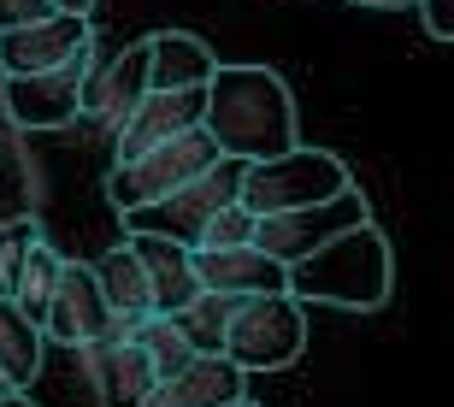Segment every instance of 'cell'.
<instances>
[{
    "label": "cell",
    "mask_w": 454,
    "mask_h": 407,
    "mask_svg": "<svg viewBox=\"0 0 454 407\" xmlns=\"http://www.w3.org/2000/svg\"><path fill=\"white\" fill-rule=\"evenodd\" d=\"M231 313H236L231 295H207V289H201V295H195L189 307H177V313H171V325H177V337H184L195 355H219Z\"/></svg>",
    "instance_id": "22"
},
{
    "label": "cell",
    "mask_w": 454,
    "mask_h": 407,
    "mask_svg": "<svg viewBox=\"0 0 454 407\" xmlns=\"http://www.w3.org/2000/svg\"><path fill=\"white\" fill-rule=\"evenodd\" d=\"M360 224H372L366 195H360V189H342L337 201H325V207H295V213L254 219V248L266 260H278V266H295V260H307L313 248H325L331 237L360 231Z\"/></svg>",
    "instance_id": "7"
},
{
    "label": "cell",
    "mask_w": 454,
    "mask_h": 407,
    "mask_svg": "<svg viewBox=\"0 0 454 407\" xmlns=\"http://www.w3.org/2000/svg\"><path fill=\"white\" fill-rule=\"evenodd\" d=\"M0 372L12 378L18 390H30V378L42 372V331L0 295Z\"/></svg>",
    "instance_id": "19"
},
{
    "label": "cell",
    "mask_w": 454,
    "mask_h": 407,
    "mask_svg": "<svg viewBox=\"0 0 454 407\" xmlns=\"http://www.w3.org/2000/svg\"><path fill=\"white\" fill-rule=\"evenodd\" d=\"M42 18H53L48 0H0V35L24 30V24H42Z\"/></svg>",
    "instance_id": "25"
},
{
    "label": "cell",
    "mask_w": 454,
    "mask_h": 407,
    "mask_svg": "<svg viewBox=\"0 0 454 407\" xmlns=\"http://www.w3.org/2000/svg\"><path fill=\"white\" fill-rule=\"evenodd\" d=\"M307 348V313L289 295H254V301H236L231 325H224L219 355L231 360L236 372H284L295 366Z\"/></svg>",
    "instance_id": "4"
},
{
    "label": "cell",
    "mask_w": 454,
    "mask_h": 407,
    "mask_svg": "<svg viewBox=\"0 0 454 407\" xmlns=\"http://www.w3.org/2000/svg\"><path fill=\"white\" fill-rule=\"evenodd\" d=\"M207 166H219V148H213L201 130L171 136V142L136 153V160H118V166L106 171V201L118 207V219H124V213H142V207L166 201L171 189H184L189 177H201Z\"/></svg>",
    "instance_id": "5"
},
{
    "label": "cell",
    "mask_w": 454,
    "mask_h": 407,
    "mask_svg": "<svg viewBox=\"0 0 454 407\" xmlns=\"http://www.w3.org/2000/svg\"><path fill=\"white\" fill-rule=\"evenodd\" d=\"M236 184H242V166H236V160H219V166H207L201 177H189L184 189H171L166 201L142 207V213H124V237H166V242L195 248L207 219H213L219 207H236Z\"/></svg>",
    "instance_id": "6"
},
{
    "label": "cell",
    "mask_w": 454,
    "mask_h": 407,
    "mask_svg": "<svg viewBox=\"0 0 454 407\" xmlns=\"http://www.w3.org/2000/svg\"><path fill=\"white\" fill-rule=\"evenodd\" d=\"M342 189H354L348 166H342L331 148H307L295 142L278 160H260V166H242V184H236V207L248 219H271V213H295V207H325L337 201Z\"/></svg>",
    "instance_id": "3"
},
{
    "label": "cell",
    "mask_w": 454,
    "mask_h": 407,
    "mask_svg": "<svg viewBox=\"0 0 454 407\" xmlns=\"http://www.w3.org/2000/svg\"><path fill=\"white\" fill-rule=\"evenodd\" d=\"M142 95H148V42H130L113 59H89L83 89H77V119L89 130L118 136V124L136 113Z\"/></svg>",
    "instance_id": "8"
},
{
    "label": "cell",
    "mask_w": 454,
    "mask_h": 407,
    "mask_svg": "<svg viewBox=\"0 0 454 407\" xmlns=\"http://www.w3.org/2000/svg\"><path fill=\"white\" fill-rule=\"evenodd\" d=\"M354 6H384L389 12V6H413V0H354Z\"/></svg>",
    "instance_id": "29"
},
{
    "label": "cell",
    "mask_w": 454,
    "mask_h": 407,
    "mask_svg": "<svg viewBox=\"0 0 454 407\" xmlns=\"http://www.w3.org/2000/svg\"><path fill=\"white\" fill-rule=\"evenodd\" d=\"M77 360H83V378H89V390H95L101 407H142V395L153 390V372H148V360H142V348H136L130 325H113L106 337L83 342Z\"/></svg>",
    "instance_id": "12"
},
{
    "label": "cell",
    "mask_w": 454,
    "mask_h": 407,
    "mask_svg": "<svg viewBox=\"0 0 454 407\" xmlns=\"http://www.w3.org/2000/svg\"><path fill=\"white\" fill-rule=\"evenodd\" d=\"M231 407H260V402H248V395H242V402H231Z\"/></svg>",
    "instance_id": "31"
},
{
    "label": "cell",
    "mask_w": 454,
    "mask_h": 407,
    "mask_svg": "<svg viewBox=\"0 0 454 407\" xmlns=\"http://www.w3.org/2000/svg\"><path fill=\"white\" fill-rule=\"evenodd\" d=\"M53 12H66V18H89L95 12V0H48Z\"/></svg>",
    "instance_id": "27"
},
{
    "label": "cell",
    "mask_w": 454,
    "mask_h": 407,
    "mask_svg": "<svg viewBox=\"0 0 454 407\" xmlns=\"http://www.w3.org/2000/svg\"><path fill=\"white\" fill-rule=\"evenodd\" d=\"M95 284H101L106 313H113L118 325H136V319H148V313H153V307H148V284H142V266H136L130 242H118V248H106V254L95 260Z\"/></svg>",
    "instance_id": "18"
},
{
    "label": "cell",
    "mask_w": 454,
    "mask_h": 407,
    "mask_svg": "<svg viewBox=\"0 0 454 407\" xmlns=\"http://www.w3.org/2000/svg\"><path fill=\"white\" fill-rule=\"evenodd\" d=\"M0 407H35V402H30L24 390H12V395H0Z\"/></svg>",
    "instance_id": "28"
},
{
    "label": "cell",
    "mask_w": 454,
    "mask_h": 407,
    "mask_svg": "<svg viewBox=\"0 0 454 407\" xmlns=\"http://www.w3.org/2000/svg\"><path fill=\"white\" fill-rule=\"evenodd\" d=\"M201 136L236 166L278 160L301 142L295 95L271 66H219L201 89Z\"/></svg>",
    "instance_id": "1"
},
{
    "label": "cell",
    "mask_w": 454,
    "mask_h": 407,
    "mask_svg": "<svg viewBox=\"0 0 454 407\" xmlns=\"http://www.w3.org/2000/svg\"><path fill=\"white\" fill-rule=\"evenodd\" d=\"M130 337H136V348H142V360H148L153 384L177 378V372L189 366V360H195V348H189V342L177 337V325H171V319H160V313L136 319V325H130Z\"/></svg>",
    "instance_id": "21"
},
{
    "label": "cell",
    "mask_w": 454,
    "mask_h": 407,
    "mask_svg": "<svg viewBox=\"0 0 454 407\" xmlns=\"http://www.w3.org/2000/svg\"><path fill=\"white\" fill-rule=\"evenodd\" d=\"M425 18V35H437V42H454V0H413Z\"/></svg>",
    "instance_id": "26"
},
{
    "label": "cell",
    "mask_w": 454,
    "mask_h": 407,
    "mask_svg": "<svg viewBox=\"0 0 454 407\" xmlns=\"http://www.w3.org/2000/svg\"><path fill=\"white\" fill-rule=\"evenodd\" d=\"M389 284H395V266H389V242L378 224L342 231L307 260L284 266V295L295 307L319 301V307H342V313H372V307L389 301Z\"/></svg>",
    "instance_id": "2"
},
{
    "label": "cell",
    "mask_w": 454,
    "mask_h": 407,
    "mask_svg": "<svg viewBox=\"0 0 454 407\" xmlns=\"http://www.w3.org/2000/svg\"><path fill=\"white\" fill-rule=\"evenodd\" d=\"M189 130H201V89H148L113 136V166L160 148L171 136H189Z\"/></svg>",
    "instance_id": "13"
},
{
    "label": "cell",
    "mask_w": 454,
    "mask_h": 407,
    "mask_svg": "<svg viewBox=\"0 0 454 407\" xmlns=\"http://www.w3.org/2000/svg\"><path fill=\"white\" fill-rule=\"evenodd\" d=\"M59 260H66V254H59L48 237H42L30 254H24V266H18V278H12V295H6V301H12L18 313L35 325V331H42V313H48V295H53V278H59Z\"/></svg>",
    "instance_id": "20"
},
{
    "label": "cell",
    "mask_w": 454,
    "mask_h": 407,
    "mask_svg": "<svg viewBox=\"0 0 454 407\" xmlns=\"http://www.w3.org/2000/svg\"><path fill=\"white\" fill-rule=\"evenodd\" d=\"M142 42H148V89H207L219 71L213 48L189 30H153Z\"/></svg>",
    "instance_id": "16"
},
{
    "label": "cell",
    "mask_w": 454,
    "mask_h": 407,
    "mask_svg": "<svg viewBox=\"0 0 454 407\" xmlns=\"http://www.w3.org/2000/svg\"><path fill=\"white\" fill-rule=\"evenodd\" d=\"M89 59H95V53H89ZM89 59L35 71V77H0L6 119L24 124V130H66V124H77V89H83Z\"/></svg>",
    "instance_id": "10"
},
{
    "label": "cell",
    "mask_w": 454,
    "mask_h": 407,
    "mask_svg": "<svg viewBox=\"0 0 454 407\" xmlns=\"http://www.w3.org/2000/svg\"><path fill=\"white\" fill-rule=\"evenodd\" d=\"M89 53H95V24L53 12L42 24H24V30L0 35V77H35V71L71 66V59H89Z\"/></svg>",
    "instance_id": "11"
},
{
    "label": "cell",
    "mask_w": 454,
    "mask_h": 407,
    "mask_svg": "<svg viewBox=\"0 0 454 407\" xmlns=\"http://www.w3.org/2000/svg\"><path fill=\"white\" fill-rule=\"evenodd\" d=\"M248 242H254V219L242 207H219L207 219V231L195 237V248H248Z\"/></svg>",
    "instance_id": "24"
},
{
    "label": "cell",
    "mask_w": 454,
    "mask_h": 407,
    "mask_svg": "<svg viewBox=\"0 0 454 407\" xmlns=\"http://www.w3.org/2000/svg\"><path fill=\"white\" fill-rule=\"evenodd\" d=\"M18 390V384H12V378H6V372H0V395H12Z\"/></svg>",
    "instance_id": "30"
},
{
    "label": "cell",
    "mask_w": 454,
    "mask_h": 407,
    "mask_svg": "<svg viewBox=\"0 0 454 407\" xmlns=\"http://www.w3.org/2000/svg\"><path fill=\"white\" fill-rule=\"evenodd\" d=\"M113 313H106V295L95 284V266L89 260H59V278H53V295H48V313H42V337L66 342L71 355L83 342L106 337L113 331Z\"/></svg>",
    "instance_id": "9"
},
{
    "label": "cell",
    "mask_w": 454,
    "mask_h": 407,
    "mask_svg": "<svg viewBox=\"0 0 454 407\" xmlns=\"http://www.w3.org/2000/svg\"><path fill=\"white\" fill-rule=\"evenodd\" d=\"M195 284L207 295H231V301H254V295H284V266L266 260L260 248H189Z\"/></svg>",
    "instance_id": "14"
},
{
    "label": "cell",
    "mask_w": 454,
    "mask_h": 407,
    "mask_svg": "<svg viewBox=\"0 0 454 407\" xmlns=\"http://www.w3.org/2000/svg\"><path fill=\"white\" fill-rule=\"evenodd\" d=\"M166 390V407H231L248 395V378L236 372L224 355H195L177 378L160 384Z\"/></svg>",
    "instance_id": "17"
},
{
    "label": "cell",
    "mask_w": 454,
    "mask_h": 407,
    "mask_svg": "<svg viewBox=\"0 0 454 407\" xmlns=\"http://www.w3.org/2000/svg\"><path fill=\"white\" fill-rule=\"evenodd\" d=\"M35 242H42V224L35 219L0 224V289H6V295H12V278H18V266H24V254H30Z\"/></svg>",
    "instance_id": "23"
},
{
    "label": "cell",
    "mask_w": 454,
    "mask_h": 407,
    "mask_svg": "<svg viewBox=\"0 0 454 407\" xmlns=\"http://www.w3.org/2000/svg\"><path fill=\"white\" fill-rule=\"evenodd\" d=\"M130 242L136 266H142V284H148V307L160 319H171L177 307H189L201 295L195 284V266H189V248L184 242H166V237H124Z\"/></svg>",
    "instance_id": "15"
}]
</instances>
